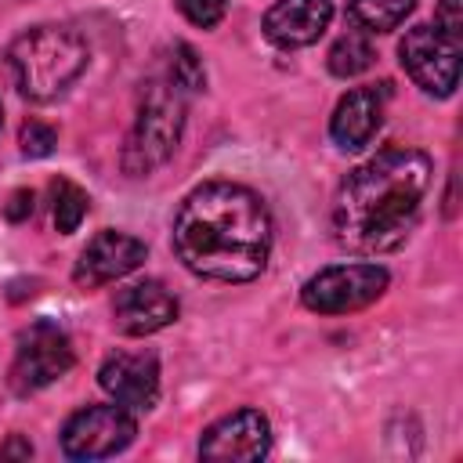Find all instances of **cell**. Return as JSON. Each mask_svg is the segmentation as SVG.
I'll use <instances>...</instances> for the list:
<instances>
[{
  "mask_svg": "<svg viewBox=\"0 0 463 463\" xmlns=\"http://www.w3.org/2000/svg\"><path fill=\"white\" fill-rule=\"evenodd\" d=\"M174 253L199 279L250 282L271 253V213L246 184L206 181L177 206Z\"/></svg>",
  "mask_w": 463,
  "mask_h": 463,
  "instance_id": "1",
  "label": "cell"
},
{
  "mask_svg": "<svg viewBox=\"0 0 463 463\" xmlns=\"http://www.w3.org/2000/svg\"><path fill=\"white\" fill-rule=\"evenodd\" d=\"M430 159L420 148H383L354 166L333 199L336 242L351 253H387L416 228L430 188Z\"/></svg>",
  "mask_w": 463,
  "mask_h": 463,
  "instance_id": "2",
  "label": "cell"
},
{
  "mask_svg": "<svg viewBox=\"0 0 463 463\" xmlns=\"http://www.w3.org/2000/svg\"><path fill=\"white\" fill-rule=\"evenodd\" d=\"M87 40L65 25H36L7 47V69L22 98L51 101L65 94L87 69Z\"/></svg>",
  "mask_w": 463,
  "mask_h": 463,
  "instance_id": "3",
  "label": "cell"
},
{
  "mask_svg": "<svg viewBox=\"0 0 463 463\" xmlns=\"http://www.w3.org/2000/svg\"><path fill=\"white\" fill-rule=\"evenodd\" d=\"M184 130V94L174 83H152L141 98L137 119L123 145V170L141 177L163 166Z\"/></svg>",
  "mask_w": 463,
  "mask_h": 463,
  "instance_id": "4",
  "label": "cell"
},
{
  "mask_svg": "<svg viewBox=\"0 0 463 463\" xmlns=\"http://www.w3.org/2000/svg\"><path fill=\"white\" fill-rule=\"evenodd\" d=\"M387 289V271L380 264H333L311 275L300 289L307 311L318 315H347L373 304Z\"/></svg>",
  "mask_w": 463,
  "mask_h": 463,
  "instance_id": "5",
  "label": "cell"
},
{
  "mask_svg": "<svg viewBox=\"0 0 463 463\" xmlns=\"http://www.w3.org/2000/svg\"><path fill=\"white\" fill-rule=\"evenodd\" d=\"M402 69L412 83L434 98H449L459 83V36L441 33L438 25H416L398 43Z\"/></svg>",
  "mask_w": 463,
  "mask_h": 463,
  "instance_id": "6",
  "label": "cell"
},
{
  "mask_svg": "<svg viewBox=\"0 0 463 463\" xmlns=\"http://www.w3.org/2000/svg\"><path fill=\"white\" fill-rule=\"evenodd\" d=\"M72 340L51 326V322H36L18 336L14 347V362H11V391L14 394H36L47 383H54L58 376H65L72 369Z\"/></svg>",
  "mask_w": 463,
  "mask_h": 463,
  "instance_id": "7",
  "label": "cell"
},
{
  "mask_svg": "<svg viewBox=\"0 0 463 463\" xmlns=\"http://www.w3.org/2000/svg\"><path fill=\"white\" fill-rule=\"evenodd\" d=\"M137 434L130 409L123 405H87L72 412L61 427V452L69 459H105L123 452Z\"/></svg>",
  "mask_w": 463,
  "mask_h": 463,
  "instance_id": "8",
  "label": "cell"
},
{
  "mask_svg": "<svg viewBox=\"0 0 463 463\" xmlns=\"http://www.w3.org/2000/svg\"><path fill=\"white\" fill-rule=\"evenodd\" d=\"M145 253H148V250H145L141 239H134V235H127V232L105 228V232H98V235L83 246V253H80V260H76V268H72V279H76V286H83V289H98V286H105V282H116V279L137 271L141 260H145Z\"/></svg>",
  "mask_w": 463,
  "mask_h": 463,
  "instance_id": "9",
  "label": "cell"
},
{
  "mask_svg": "<svg viewBox=\"0 0 463 463\" xmlns=\"http://www.w3.org/2000/svg\"><path fill=\"white\" fill-rule=\"evenodd\" d=\"M271 449V427L257 409L221 416L203 430L199 456L206 459H264Z\"/></svg>",
  "mask_w": 463,
  "mask_h": 463,
  "instance_id": "10",
  "label": "cell"
},
{
  "mask_svg": "<svg viewBox=\"0 0 463 463\" xmlns=\"http://www.w3.org/2000/svg\"><path fill=\"white\" fill-rule=\"evenodd\" d=\"M98 383L123 409H152L159 398V362L148 351L145 354L116 351L101 362Z\"/></svg>",
  "mask_w": 463,
  "mask_h": 463,
  "instance_id": "11",
  "label": "cell"
},
{
  "mask_svg": "<svg viewBox=\"0 0 463 463\" xmlns=\"http://www.w3.org/2000/svg\"><path fill=\"white\" fill-rule=\"evenodd\" d=\"M174 318H177V297L156 279L134 282L116 293L112 322L127 336H152V333L166 329Z\"/></svg>",
  "mask_w": 463,
  "mask_h": 463,
  "instance_id": "12",
  "label": "cell"
},
{
  "mask_svg": "<svg viewBox=\"0 0 463 463\" xmlns=\"http://www.w3.org/2000/svg\"><path fill=\"white\" fill-rule=\"evenodd\" d=\"M387 94H391L387 83H380V87H354V90H347L336 101V109L329 116V134H333V141L344 152H358V148H365L376 137V130L383 123Z\"/></svg>",
  "mask_w": 463,
  "mask_h": 463,
  "instance_id": "13",
  "label": "cell"
},
{
  "mask_svg": "<svg viewBox=\"0 0 463 463\" xmlns=\"http://www.w3.org/2000/svg\"><path fill=\"white\" fill-rule=\"evenodd\" d=\"M333 22V0H275L264 14V36L282 47H307L315 43Z\"/></svg>",
  "mask_w": 463,
  "mask_h": 463,
  "instance_id": "14",
  "label": "cell"
},
{
  "mask_svg": "<svg viewBox=\"0 0 463 463\" xmlns=\"http://www.w3.org/2000/svg\"><path fill=\"white\" fill-rule=\"evenodd\" d=\"M416 0H347V18L354 29L376 36L398 29L412 14Z\"/></svg>",
  "mask_w": 463,
  "mask_h": 463,
  "instance_id": "15",
  "label": "cell"
},
{
  "mask_svg": "<svg viewBox=\"0 0 463 463\" xmlns=\"http://www.w3.org/2000/svg\"><path fill=\"white\" fill-rule=\"evenodd\" d=\"M373 58H376V51H373V43H369V33L351 29V33H344V36L329 47V72L340 76V80H347V76L365 72V69L373 65Z\"/></svg>",
  "mask_w": 463,
  "mask_h": 463,
  "instance_id": "16",
  "label": "cell"
},
{
  "mask_svg": "<svg viewBox=\"0 0 463 463\" xmlns=\"http://www.w3.org/2000/svg\"><path fill=\"white\" fill-rule=\"evenodd\" d=\"M51 195H54V228H58L61 235L76 232V228H80V221L87 217V206H90L87 192H83L80 184H72V181L58 177V181L51 184Z\"/></svg>",
  "mask_w": 463,
  "mask_h": 463,
  "instance_id": "17",
  "label": "cell"
},
{
  "mask_svg": "<svg viewBox=\"0 0 463 463\" xmlns=\"http://www.w3.org/2000/svg\"><path fill=\"white\" fill-rule=\"evenodd\" d=\"M170 83L181 87V90H199L206 83V72H203V61L199 54L188 47V43H177L174 51V65H170Z\"/></svg>",
  "mask_w": 463,
  "mask_h": 463,
  "instance_id": "18",
  "label": "cell"
},
{
  "mask_svg": "<svg viewBox=\"0 0 463 463\" xmlns=\"http://www.w3.org/2000/svg\"><path fill=\"white\" fill-rule=\"evenodd\" d=\"M18 145H22V152H25V156L43 159V156H51V152H54L58 134H54V127H47V123H40V119H25V123H22V130H18Z\"/></svg>",
  "mask_w": 463,
  "mask_h": 463,
  "instance_id": "19",
  "label": "cell"
},
{
  "mask_svg": "<svg viewBox=\"0 0 463 463\" xmlns=\"http://www.w3.org/2000/svg\"><path fill=\"white\" fill-rule=\"evenodd\" d=\"M177 11H181L192 25H199V29H213V25L224 18L228 0H177Z\"/></svg>",
  "mask_w": 463,
  "mask_h": 463,
  "instance_id": "20",
  "label": "cell"
},
{
  "mask_svg": "<svg viewBox=\"0 0 463 463\" xmlns=\"http://www.w3.org/2000/svg\"><path fill=\"white\" fill-rule=\"evenodd\" d=\"M434 25H438L441 33H449V36H459V29H463L459 0H441V4H438V11H434Z\"/></svg>",
  "mask_w": 463,
  "mask_h": 463,
  "instance_id": "21",
  "label": "cell"
},
{
  "mask_svg": "<svg viewBox=\"0 0 463 463\" xmlns=\"http://www.w3.org/2000/svg\"><path fill=\"white\" fill-rule=\"evenodd\" d=\"M33 199H36V195H33V192H25V188H22V192H14V195H11V206H7V217H11V221L29 217V213H33Z\"/></svg>",
  "mask_w": 463,
  "mask_h": 463,
  "instance_id": "22",
  "label": "cell"
},
{
  "mask_svg": "<svg viewBox=\"0 0 463 463\" xmlns=\"http://www.w3.org/2000/svg\"><path fill=\"white\" fill-rule=\"evenodd\" d=\"M0 456H33V445L29 441H11L7 449H0Z\"/></svg>",
  "mask_w": 463,
  "mask_h": 463,
  "instance_id": "23",
  "label": "cell"
},
{
  "mask_svg": "<svg viewBox=\"0 0 463 463\" xmlns=\"http://www.w3.org/2000/svg\"><path fill=\"white\" fill-rule=\"evenodd\" d=\"M0 123H4V109H0Z\"/></svg>",
  "mask_w": 463,
  "mask_h": 463,
  "instance_id": "24",
  "label": "cell"
}]
</instances>
